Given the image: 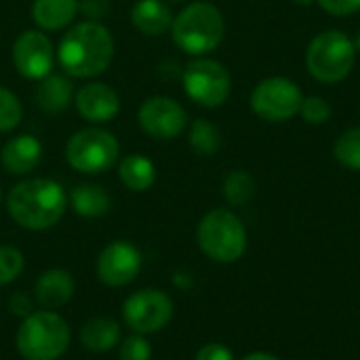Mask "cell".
Returning a JSON list of instances; mask_svg holds the SVG:
<instances>
[{"label": "cell", "instance_id": "obj_19", "mask_svg": "<svg viewBox=\"0 0 360 360\" xmlns=\"http://www.w3.org/2000/svg\"><path fill=\"white\" fill-rule=\"evenodd\" d=\"M74 99V86L72 80L61 74H49L40 80L36 89V103L46 114H59L63 112Z\"/></svg>", "mask_w": 360, "mask_h": 360}, {"label": "cell", "instance_id": "obj_34", "mask_svg": "<svg viewBox=\"0 0 360 360\" xmlns=\"http://www.w3.org/2000/svg\"><path fill=\"white\" fill-rule=\"evenodd\" d=\"M243 360H281L278 356H274V354H270V352H251V354H247Z\"/></svg>", "mask_w": 360, "mask_h": 360}, {"label": "cell", "instance_id": "obj_16", "mask_svg": "<svg viewBox=\"0 0 360 360\" xmlns=\"http://www.w3.org/2000/svg\"><path fill=\"white\" fill-rule=\"evenodd\" d=\"M34 295L49 310L61 308L74 295V278L70 272L59 270V268L46 270L38 276L34 285Z\"/></svg>", "mask_w": 360, "mask_h": 360}, {"label": "cell", "instance_id": "obj_31", "mask_svg": "<svg viewBox=\"0 0 360 360\" xmlns=\"http://www.w3.org/2000/svg\"><path fill=\"white\" fill-rule=\"evenodd\" d=\"M194 360H234V354L224 344H207L196 352Z\"/></svg>", "mask_w": 360, "mask_h": 360}, {"label": "cell", "instance_id": "obj_25", "mask_svg": "<svg viewBox=\"0 0 360 360\" xmlns=\"http://www.w3.org/2000/svg\"><path fill=\"white\" fill-rule=\"evenodd\" d=\"M333 156L342 167L360 171V127H352L338 137L333 146Z\"/></svg>", "mask_w": 360, "mask_h": 360}, {"label": "cell", "instance_id": "obj_37", "mask_svg": "<svg viewBox=\"0 0 360 360\" xmlns=\"http://www.w3.org/2000/svg\"><path fill=\"white\" fill-rule=\"evenodd\" d=\"M169 2H175L177 4V2H184V0H169Z\"/></svg>", "mask_w": 360, "mask_h": 360}, {"label": "cell", "instance_id": "obj_11", "mask_svg": "<svg viewBox=\"0 0 360 360\" xmlns=\"http://www.w3.org/2000/svg\"><path fill=\"white\" fill-rule=\"evenodd\" d=\"M137 118L143 133L154 139H175L184 133L188 124V112L184 110V105L165 95L146 99L139 108Z\"/></svg>", "mask_w": 360, "mask_h": 360}, {"label": "cell", "instance_id": "obj_24", "mask_svg": "<svg viewBox=\"0 0 360 360\" xmlns=\"http://www.w3.org/2000/svg\"><path fill=\"white\" fill-rule=\"evenodd\" d=\"M255 179L251 173L247 171H232L226 175L224 179V198L232 205V207H243L247 205L253 196H255Z\"/></svg>", "mask_w": 360, "mask_h": 360}, {"label": "cell", "instance_id": "obj_1", "mask_svg": "<svg viewBox=\"0 0 360 360\" xmlns=\"http://www.w3.org/2000/svg\"><path fill=\"white\" fill-rule=\"evenodd\" d=\"M59 63L74 78H95L114 59V38L99 21H82L68 30L59 44Z\"/></svg>", "mask_w": 360, "mask_h": 360}, {"label": "cell", "instance_id": "obj_27", "mask_svg": "<svg viewBox=\"0 0 360 360\" xmlns=\"http://www.w3.org/2000/svg\"><path fill=\"white\" fill-rule=\"evenodd\" d=\"M331 114H333L331 103L321 95H308V97H304V101L300 105V116L308 124H325L331 118Z\"/></svg>", "mask_w": 360, "mask_h": 360}, {"label": "cell", "instance_id": "obj_7", "mask_svg": "<svg viewBox=\"0 0 360 360\" xmlns=\"http://www.w3.org/2000/svg\"><path fill=\"white\" fill-rule=\"evenodd\" d=\"M118 154H120L118 139L110 131L97 127L74 133L65 146V158L70 167L89 175L112 169L118 160Z\"/></svg>", "mask_w": 360, "mask_h": 360}, {"label": "cell", "instance_id": "obj_8", "mask_svg": "<svg viewBox=\"0 0 360 360\" xmlns=\"http://www.w3.org/2000/svg\"><path fill=\"white\" fill-rule=\"evenodd\" d=\"M184 91L200 108H219L232 93L230 72L215 59L196 57L184 70Z\"/></svg>", "mask_w": 360, "mask_h": 360}, {"label": "cell", "instance_id": "obj_13", "mask_svg": "<svg viewBox=\"0 0 360 360\" xmlns=\"http://www.w3.org/2000/svg\"><path fill=\"white\" fill-rule=\"evenodd\" d=\"M141 253L133 243L114 240L97 257V276L108 287H124L137 278Z\"/></svg>", "mask_w": 360, "mask_h": 360}, {"label": "cell", "instance_id": "obj_33", "mask_svg": "<svg viewBox=\"0 0 360 360\" xmlns=\"http://www.w3.org/2000/svg\"><path fill=\"white\" fill-rule=\"evenodd\" d=\"M11 312L17 316H30L32 314V300L27 297V293L19 291L11 297Z\"/></svg>", "mask_w": 360, "mask_h": 360}, {"label": "cell", "instance_id": "obj_26", "mask_svg": "<svg viewBox=\"0 0 360 360\" xmlns=\"http://www.w3.org/2000/svg\"><path fill=\"white\" fill-rule=\"evenodd\" d=\"M21 116H23V108L19 97L13 91L0 86V133L13 131L21 122Z\"/></svg>", "mask_w": 360, "mask_h": 360}, {"label": "cell", "instance_id": "obj_32", "mask_svg": "<svg viewBox=\"0 0 360 360\" xmlns=\"http://www.w3.org/2000/svg\"><path fill=\"white\" fill-rule=\"evenodd\" d=\"M78 8L89 17V21H97L108 15L110 2L108 0H82V2H78Z\"/></svg>", "mask_w": 360, "mask_h": 360}, {"label": "cell", "instance_id": "obj_3", "mask_svg": "<svg viewBox=\"0 0 360 360\" xmlns=\"http://www.w3.org/2000/svg\"><path fill=\"white\" fill-rule=\"evenodd\" d=\"M224 32L226 23L221 11L207 0L190 2L171 25L175 44L194 57H205L215 51L224 40Z\"/></svg>", "mask_w": 360, "mask_h": 360}, {"label": "cell", "instance_id": "obj_21", "mask_svg": "<svg viewBox=\"0 0 360 360\" xmlns=\"http://www.w3.org/2000/svg\"><path fill=\"white\" fill-rule=\"evenodd\" d=\"M120 340V327L112 319H91L80 329V342L91 352H108Z\"/></svg>", "mask_w": 360, "mask_h": 360}, {"label": "cell", "instance_id": "obj_4", "mask_svg": "<svg viewBox=\"0 0 360 360\" xmlns=\"http://www.w3.org/2000/svg\"><path fill=\"white\" fill-rule=\"evenodd\" d=\"M352 38L342 30H323L306 49L308 74L323 84H338L350 76L356 65Z\"/></svg>", "mask_w": 360, "mask_h": 360}, {"label": "cell", "instance_id": "obj_2", "mask_svg": "<svg viewBox=\"0 0 360 360\" xmlns=\"http://www.w3.org/2000/svg\"><path fill=\"white\" fill-rule=\"evenodd\" d=\"M65 207V190L57 181L44 177L17 184L6 198V209L13 221H17L25 230L36 232L53 228L63 217Z\"/></svg>", "mask_w": 360, "mask_h": 360}, {"label": "cell", "instance_id": "obj_14", "mask_svg": "<svg viewBox=\"0 0 360 360\" xmlns=\"http://www.w3.org/2000/svg\"><path fill=\"white\" fill-rule=\"evenodd\" d=\"M74 103L78 114L93 124L110 122L120 110L118 93L103 82H89L82 89H78L74 95Z\"/></svg>", "mask_w": 360, "mask_h": 360}, {"label": "cell", "instance_id": "obj_9", "mask_svg": "<svg viewBox=\"0 0 360 360\" xmlns=\"http://www.w3.org/2000/svg\"><path fill=\"white\" fill-rule=\"evenodd\" d=\"M304 101L302 89L285 76H270L251 91V110L266 122H287L300 114Z\"/></svg>", "mask_w": 360, "mask_h": 360}, {"label": "cell", "instance_id": "obj_30", "mask_svg": "<svg viewBox=\"0 0 360 360\" xmlns=\"http://www.w3.org/2000/svg\"><path fill=\"white\" fill-rule=\"evenodd\" d=\"M319 6L333 17H348L360 11V0H316Z\"/></svg>", "mask_w": 360, "mask_h": 360}, {"label": "cell", "instance_id": "obj_29", "mask_svg": "<svg viewBox=\"0 0 360 360\" xmlns=\"http://www.w3.org/2000/svg\"><path fill=\"white\" fill-rule=\"evenodd\" d=\"M150 356H152V346L146 340V335L133 333L120 346V360H150Z\"/></svg>", "mask_w": 360, "mask_h": 360}, {"label": "cell", "instance_id": "obj_35", "mask_svg": "<svg viewBox=\"0 0 360 360\" xmlns=\"http://www.w3.org/2000/svg\"><path fill=\"white\" fill-rule=\"evenodd\" d=\"M293 4H297V6H310L312 2H316V0H291Z\"/></svg>", "mask_w": 360, "mask_h": 360}, {"label": "cell", "instance_id": "obj_18", "mask_svg": "<svg viewBox=\"0 0 360 360\" xmlns=\"http://www.w3.org/2000/svg\"><path fill=\"white\" fill-rule=\"evenodd\" d=\"M78 13V0H34L32 19L40 30H63L74 21Z\"/></svg>", "mask_w": 360, "mask_h": 360}, {"label": "cell", "instance_id": "obj_28", "mask_svg": "<svg viewBox=\"0 0 360 360\" xmlns=\"http://www.w3.org/2000/svg\"><path fill=\"white\" fill-rule=\"evenodd\" d=\"M23 272V255L15 247H0V287L13 283Z\"/></svg>", "mask_w": 360, "mask_h": 360}, {"label": "cell", "instance_id": "obj_12", "mask_svg": "<svg viewBox=\"0 0 360 360\" xmlns=\"http://www.w3.org/2000/svg\"><path fill=\"white\" fill-rule=\"evenodd\" d=\"M53 42L40 30L23 32L13 44V65L27 80H42L53 70Z\"/></svg>", "mask_w": 360, "mask_h": 360}, {"label": "cell", "instance_id": "obj_6", "mask_svg": "<svg viewBox=\"0 0 360 360\" xmlns=\"http://www.w3.org/2000/svg\"><path fill=\"white\" fill-rule=\"evenodd\" d=\"M196 240L200 251L217 264H234L247 251L245 224L228 209L209 211L196 228Z\"/></svg>", "mask_w": 360, "mask_h": 360}, {"label": "cell", "instance_id": "obj_5", "mask_svg": "<svg viewBox=\"0 0 360 360\" xmlns=\"http://www.w3.org/2000/svg\"><path fill=\"white\" fill-rule=\"evenodd\" d=\"M15 344L25 360H57L68 352L70 327L51 310L32 312L17 329Z\"/></svg>", "mask_w": 360, "mask_h": 360}, {"label": "cell", "instance_id": "obj_17", "mask_svg": "<svg viewBox=\"0 0 360 360\" xmlns=\"http://www.w3.org/2000/svg\"><path fill=\"white\" fill-rule=\"evenodd\" d=\"M173 13L165 0H137L131 8L133 25L146 36H160L173 25Z\"/></svg>", "mask_w": 360, "mask_h": 360}, {"label": "cell", "instance_id": "obj_10", "mask_svg": "<svg viewBox=\"0 0 360 360\" xmlns=\"http://www.w3.org/2000/svg\"><path fill=\"white\" fill-rule=\"evenodd\" d=\"M122 316L139 335L158 333L173 319V302L160 289H141L124 302Z\"/></svg>", "mask_w": 360, "mask_h": 360}, {"label": "cell", "instance_id": "obj_38", "mask_svg": "<svg viewBox=\"0 0 360 360\" xmlns=\"http://www.w3.org/2000/svg\"><path fill=\"white\" fill-rule=\"evenodd\" d=\"M0 202H2V190H0Z\"/></svg>", "mask_w": 360, "mask_h": 360}, {"label": "cell", "instance_id": "obj_15", "mask_svg": "<svg viewBox=\"0 0 360 360\" xmlns=\"http://www.w3.org/2000/svg\"><path fill=\"white\" fill-rule=\"evenodd\" d=\"M42 160V143L32 135H19L4 143L0 162L11 175H27Z\"/></svg>", "mask_w": 360, "mask_h": 360}, {"label": "cell", "instance_id": "obj_23", "mask_svg": "<svg viewBox=\"0 0 360 360\" xmlns=\"http://www.w3.org/2000/svg\"><path fill=\"white\" fill-rule=\"evenodd\" d=\"M190 146L200 156H213L221 148V133L211 120L198 118L190 127Z\"/></svg>", "mask_w": 360, "mask_h": 360}, {"label": "cell", "instance_id": "obj_36", "mask_svg": "<svg viewBox=\"0 0 360 360\" xmlns=\"http://www.w3.org/2000/svg\"><path fill=\"white\" fill-rule=\"evenodd\" d=\"M352 42H354V49H356V53H360V30L356 32V36L352 38Z\"/></svg>", "mask_w": 360, "mask_h": 360}, {"label": "cell", "instance_id": "obj_20", "mask_svg": "<svg viewBox=\"0 0 360 360\" xmlns=\"http://www.w3.org/2000/svg\"><path fill=\"white\" fill-rule=\"evenodd\" d=\"M70 202L80 217H89V219L101 217L110 211V196L97 184H78L70 192Z\"/></svg>", "mask_w": 360, "mask_h": 360}, {"label": "cell", "instance_id": "obj_22", "mask_svg": "<svg viewBox=\"0 0 360 360\" xmlns=\"http://www.w3.org/2000/svg\"><path fill=\"white\" fill-rule=\"evenodd\" d=\"M118 177L129 190L143 192V190L152 188V184L156 181V167L150 158H146L141 154H131L120 160Z\"/></svg>", "mask_w": 360, "mask_h": 360}]
</instances>
